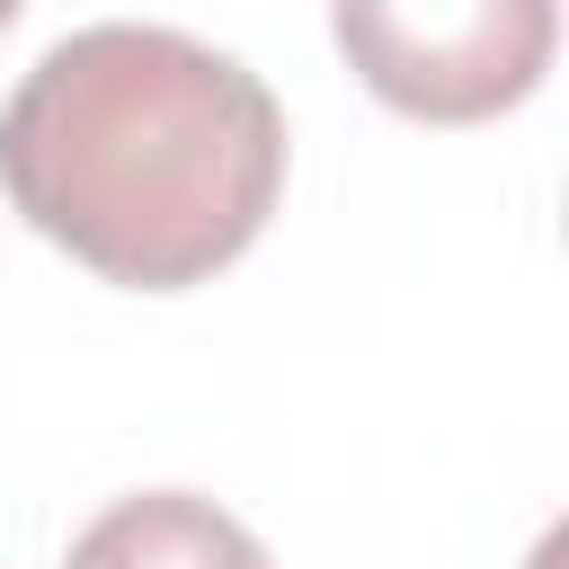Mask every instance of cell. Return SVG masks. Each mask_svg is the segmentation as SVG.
Here are the masks:
<instances>
[{
	"label": "cell",
	"mask_w": 569,
	"mask_h": 569,
	"mask_svg": "<svg viewBox=\"0 0 569 569\" xmlns=\"http://www.w3.org/2000/svg\"><path fill=\"white\" fill-rule=\"evenodd\" d=\"M276 187L284 107L249 62L178 27H71L0 107V196L133 293L231 267L267 231Z\"/></svg>",
	"instance_id": "1"
},
{
	"label": "cell",
	"mask_w": 569,
	"mask_h": 569,
	"mask_svg": "<svg viewBox=\"0 0 569 569\" xmlns=\"http://www.w3.org/2000/svg\"><path fill=\"white\" fill-rule=\"evenodd\" d=\"M62 569H276V560L213 498H196V489H142V498H116L71 542Z\"/></svg>",
	"instance_id": "3"
},
{
	"label": "cell",
	"mask_w": 569,
	"mask_h": 569,
	"mask_svg": "<svg viewBox=\"0 0 569 569\" xmlns=\"http://www.w3.org/2000/svg\"><path fill=\"white\" fill-rule=\"evenodd\" d=\"M9 18H18V0H0V27H9Z\"/></svg>",
	"instance_id": "4"
},
{
	"label": "cell",
	"mask_w": 569,
	"mask_h": 569,
	"mask_svg": "<svg viewBox=\"0 0 569 569\" xmlns=\"http://www.w3.org/2000/svg\"><path fill=\"white\" fill-rule=\"evenodd\" d=\"M347 62L365 71V89L418 124H480L498 107H516L551 44H560V9L551 0H427V9H338L329 18Z\"/></svg>",
	"instance_id": "2"
}]
</instances>
